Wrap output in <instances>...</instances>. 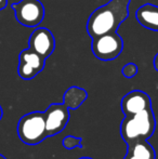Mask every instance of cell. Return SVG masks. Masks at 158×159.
<instances>
[{"mask_svg": "<svg viewBox=\"0 0 158 159\" xmlns=\"http://www.w3.org/2000/svg\"><path fill=\"white\" fill-rule=\"evenodd\" d=\"M1 117H2V108H1V106H0V119H1Z\"/></svg>", "mask_w": 158, "mask_h": 159, "instance_id": "cell-17", "label": "cell"}, {"mask_svg": "<svg viewBox=\"0 0 158 159\" xmlns=\"http://www.w3.org/2000/svg\"><path fill=\"white\" fill-rule=\"evenodd\" d=\"M129 153L140 159H155V151L145 140H139L129 146Z\"/></svg>", "mask_w": 158, "mask_h": 159, "instance_id": "cell-12", "label": "cell"}, {"mask_svg": "<svg viewBox=\"0 0 158 159\" xmlns=\"http://www.w3.org/2000/svg\"><path fill=\"white\" fill-rule=\"evenodd\" d=\"M140 134V140H146L153 135L155 130V119L152 108H146L132 116Z\"/></svg>", "mask_w": 158, "mask_h": 159, "instance_id": "cell-9", "label": "cell"}, {"mask_svg": "<svg viewBox=\"0 0 158 159\" xmlns=\"http://www.w3.org/2000/svg\"><path fill=\"white\" fill-rule=\"evenodd\" d=\"M46 60L32 51L29 48L24 49L20 53L17 74L24 80H30L36 77L43 69Z\"/></svg>", "mask_w": 158, "mask_h": 159, "instance_id": "cell-5", "label": "cell"}, {"mask_svg": "<svg viewBox=\"0 0 158 159\" xmlns=\"http://www.w3.org/2000/svg\"><path fill=\"white\" fill-rule=\"evenodd\" d=\"M137 21L146 30L158 32V6L145 3L135 12Z\"/></svg>", "mask_w": 158, "mask_h": 159, "instance_id": "cell-10", "label": "cell"}, {"mask_svg": "<svg viewBox=\"0 0 158 159\" xmlns=\"http://www.w3.org/2000/svg\"><path fill=\"white\" fill-rule=\"evenodd\" d=\"M87 98V92L78 87H72L64 94V103L68 108L76 109Z\"/></svg>", "mask_w": 158, "mask_h": 159, "instance_id": "cell-11", "label": "cell"}, {"mask_svg": "<svg viewBox=\"0 0 158 159\" xmlns=\"http://www.w3.org/2000/svg\"><path fill=\"white\" fill-rule=\"evenodd\" d=\"M17 133L22 142L28 145H37L48 136L44 113L34 111L23 116L17 125Z\"/></svg>", "mask_w": 158, "mask_h": 159, "instance_id": "cell-2", "label": "cell"}, {"mask_svg": "<svg viewBox=\"0 0 158 159\" xmlns=\"http://www.w3.org/2000/svg\"><path fill=\"white\" fill-rule=\"evenodd\" d=\"M70 113L65 104H52L44 113L46 129L48 136H52L64 130L68 122Z\"/></svg>", "mask_w": 158, "mask_h": 159, "instance_id": "cell-7", "label": "cell"}, {"mask_svg": "<svg viewBox=\"0 0 158 159\" xmlns=\"http://www.w3.org/2000/svg\"><path fill=\"white\" fill-rule=\"evenodd\" d=\"M91 49L97 59L101 61H112L118 57L124 50V40L115 33H108L92 38Z\"/></svg>", "mask_w": 158, "mask_h": 159, "instance_id": "cell-3", "label": "cell"}, {"mask_svg": "<svg viewBox=\"0 0 158 159\" xmlns=\"http://www.w3.org/2000/svg\"><path fill=\"white\" fill-rule=\"evenodd\" d=\"M131 0H110L106 4L95 9L87 22V32L91 38L115 33L129 15Z\"/></svg>", "mask_w": 158, "mask_h": 159, "instance_id": "cell-1", "label": "cell"}, {"mask_svg": "<svg viewBox=\"0 0 158 159\" xmlns=\"http://www.w3.org/2000/svg\"><path fill=\"white\" fill-rule=\"evenodd\" d=\"M80 139H76L74 136H67V138L64 140V146L67 147V148H73V147H76L80 145Z\"/></svg>", "mask_w": 158, "mask_h": 159, "instance_id": "cell-14", "label": "cell"}, {"mask_svg": "<svg viewBox=\"0 0 158 159\" xmlns=\"http://www.w3.org/2000/svg\"><path fill=\"white\" fill-rule=\"evenodd\" d=\"M80 159H91V158H88V157H84V158H80Z\"/></svg>", "mask_w": 158, "mask_h": 159, "instance_id": "cell-19", "label": "cell"}, {"mask_svg": "<svg viewBox=\"0 0 158 159\" xmlns=\"http://www.w3.org/2000/svg\"><path fill=\"white\" fill-rule=\"evenodd\" d=\"M28 48L42 59L47 60L55 49L54 36L46 27L36 28L28 40Z\"/></svg>", "mask_w": 158, "mask_h": 159, "instance_id": "cell-6", "label": "cell"}, {"mask_svg": "<svg viewBox=\"0 0 158 159\" xmlns=\"http://www.w3.org/2000/svg\"><path fill=\"white\" fill-rule=\"evenodd\" d=\"M126 159H140V158H138V157H137V156L132 155V154L128 153V155H127V157H126Z\"/></svg>", "mask_w": 158, "mask_h": 159, "instance_id": "cell-16", "label": "cell"}, {"mask_svg": "<svg viewBox=\"0 0 158 159\" xmlns=\"http://www.w3.org/2000/svg\"><path fill=\"white\" fill-rule=\"evenodd\" d=\"M151 107V98L145 92L134 90L126 94L121 100V109L126 116H133Z\"/></svg>", "mask_w": 158, "mask_h": 159, "instance_id": "cell-8", "label": "cell"}, {"mask_svg": "<svg viewBox=\"0 0 158 159\" xmlns=\"http://www.w3.org/2000/svg\"><path fill=\"white\" fill-rule=\"evenodd\" d=\"M153 63H154V67H155V69H156V70L158 71V53L156 55H155V57H154V62H153Z\"/></svg>", "mask_w": 158, "mask_h": 159, "instance_id": "cell-15", "label": "cell"}, {"mask_svg": "<svg viewBox=\"0 0 158 159\" xmlns=\"http://www.w3.org/2000/svg\"><path fill=\"white\" fill-rule=\"evenodd\" d=\"M121 73L126 78H133L138 74V66L134 63H128L122 67Z\"/></svg>", "mask_w": 158, "mask_h": 159, "instance_id": "cell-13", "label": "cell"}, {"mask_svg": "<svg viewBox=\"0 0 158 159\" xmlns=\"http://www.w3.org/2000/svg\"><path fill=\"white\" fill-rule=\"evenodd\" d=\"M15 20L25 27L34 28L44 19V7L40 0H21L12 3Z\"/></svg>", "mask_w": 158, "mask_h": 159, "instance_id": "cell-4", "label": "cell"}, {"mask_svg": "<svg viewBox=\"0 0 158 159\" xmlns=\"http://www.w3.org/2000/svg\"><path fill=\"white\" fill-rule=\"evenodd\" d=\"M0 159H6V158H4L3 156H1V155H0Z\"/></svg>", "mask_w": 158, "mask_h": 159, "instance_id": "cell-18", "label": "cell"}]
</instances>
